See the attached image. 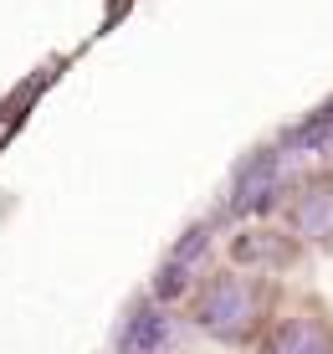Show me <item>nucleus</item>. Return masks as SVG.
I'll use <instances>...</instances> for the list:
<instances>
[{
	"label": "nucleus",
	"instance_id": "5",
	"mask_svg": "<svg viewBox=\"0 0 333 354\" xmlns=\"http://www.w3.org/2000/svg\"><path fill=\"white\" fill-rule=\"evenodd\" d=\"M164 339H169V319L154 313V308H144V313H133L129 334H123V349H129V354H149V349L164 344Z\"/></svg>",
	"mask_w": 333,
	"mask_h": 354
},
{
	"label": "nucleus",
	"instance_id": "2",
	"mask_svg": "<svg viewBox=\"0 0 333 354\" xmlns=\"http://www.w3.org/2000/svg\"><path fill=\"white\" fill-rule=\"evenodd\" d=\"M277 201V160L272 154H256L251 165L241 169V185H236V211H267Z\"/></svg>",
	"mask_w": 333,
	"mask_h": 354
},
{
	"label": "nucleus",
	"instance_id": "3",
	"mask_svg": "<svg viewBox=\"0 0 333 354\" xmlns=\"http://www.w3.org/2000/svg\"><path fill=\"white\" fill-rule=\"evenodd\" d=\"M292 221H298L303 236L313 241H328L333 236V185H313L298 201V211H292Z\"/></svg>",
	"mask_w": 333,
	"mask_h": 354
},
{
	"label": "nucleus",
	"instance_id": "6",
	"mask_svg": "<svg viewBox=\"0 0 333 354\" xmlns=\"http://www.w3.org/2000/svg\"><path fill=\"white\" fill-rule=\"evenodd\" d=\"M323 139H333V103H328V108H318L313 124H303V129H292V133H287L292 149H313V144H323Z\"/></svg>",
	"mask_w": 333,
	"mask_h": 354
},
{
	"label": "nucleus",
	"instance_id": "4",
	"mask_svg": "<svg viewBox=\"0 0 333 354\" xmlns=\"http://www.w3.org/2000/svg\"><path fill=\"white\" fill-rule=\"evenodd\" d=\"M267 354H333V339L318 324H282Z\"/></svg>",
	"mask_w": 333,
	"mask_h": 354
},
{
	"label": "nucleus",
	"instance_id": "1",
	"mask_svg": "<svg viewBox=\"0 0 333 354\" xmlns=\"http://www.w3.org/2000/svg\"><path fill=\"white\" fill-rule=\"evenodd\" d=\"M200 324L220 339H236L241 328L251 324V292H246V283H236V277L211 283V292H205V303H200Z\"/></svg>",
	"mask_w": 333,
	"mask_h": 354
},
{
	"label": "nucleus",
	"instance_id": "7",
	"mask_svg": "<svg viewBox=\"0 0 333 354\" xmlns=\"http://www.w3.org/2000/svg\"><path fill=\"white\" fill-rule=\"evenodd\" d=\"M154 292H159V298H175V292H184V262H169L164 272H159Z\"/></svg>",
	"mask_w": 333,
	"mask_h": 354
}]
</instances>
